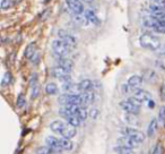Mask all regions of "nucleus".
Here are the masks:
<instances>
[{
  "mask_svg": "<svg viewBox=\"0 0 165 154\" xmlns=\"http://www.w3.org/2000/svg\"><path fill=\"white\" fill-rule=\"evenodd\" d=\"M50 129L54 134H58L61 137L69 138V139L75 137L76 134H77V129H76L75 126L70 125L69 123L61 121V120H55V121L50 123Z\"/></svg>",
  "mask_w": 165,
  "mask_h": 154,
  "instance_id": "nucleus-1",
  "label": "nucleus"
},
{
  "mask_svg": "<svg viewBox=\"0 0 165 154\" xmlns=\"http://www.w3.org/2000/svg\"><path fill=\"white\" fill-rule=\"evenodd\" d=\"M139 43L143 48L147 49V50H152V51L158 50L162 45L159 39L152 33H144L139 39Z\"/></svg>",
  "mask_w": 165,
  "mask_h": 154,
  "instance_id": "nucleus-2",
  "label": "nucleus"
},
{
  "mask_svg": "<svg viewBox=\"0 0 165 154\" xmlns=\"http://www.w3.org/2000/svg\"><path fill=\"white\" fill-rule=\"evenodd\" d=\"M140 105H141V103L134 96L128 99V100H123V101L120 102V107H121V109L123 111H125L127 113H134V114H138L139 113Z\"/></svg>",
  "mask_w": 165,
  "mask_h": 154,
  "instance_id": "nucleus-3",
  "label": "nucleus"
},
{
  "mask_svg": "<svg viewBox=\"0 0 165 154\" xmlns=\"http://www.w3.org/2000/svg\"><path fill=\"white\" fill-rule=\"evenodd\" d=\"M70 47L62 40H54L52 42V50L58 57H66L70 52Z\"/></svg>",
  "mask_w": 165,
  "mask_h": 154,
  "instance_id": "nucleus-4",
  "label": "nucleus"
},
{
  "mask_svg": "<svg viewBox=\"0 0 165 154\" xmlns=\"http://www.w3.org/2000/svg\"><path fill=\"white\" fill-rule=\"evenodd\" d=\"M121 133L123 134V136H128L134 141H137L139 144H141L145 141V134L134 127H123L121 128Z\"/></svg>",
  "mask_w": 165,
  "mask_h": 154,
  "instance_id": "nucleus-5",
  "label": "nucleus"
},
{
  "mask_svg": "<svg viewBox=\"0 0 165 154\" xmlns=\"http://www.w3.org/2000/svg\"><path fill=\"white\" fill-rule=\"evenodd\" d=\"M58 101L63 104V105H68V104H79L82 105V95L80 94H62L59 96Z\"/></svg>",
  "mask_w": 165,
  "mask_h": 154,
  "instance_id": "nucleus-6",
  "label": "nucleus"
},
{
  "mask_svg": "<svg viewBox=\"0 0 165 154\" xmlns=\"http://www.w3.org/2000/svg\"><path fill=\"white\" fill-rule=\"evenodd\" d=\"M60 116L63 117L66 120H67V123H69L70 125L72 126H75V127H78V126H80V123H82V119L78 117V116H76V114H73L71 111H69L66 107H63L60 109Z\"/></svg>",
  "mask_w": 165,
  "mask_h": 154,
  "instance_id": "nucleus-7",
  "label": "nucleus"
},
{
  "mask_svg": "<svg viewBox=\"0 0 165 154\" xmlns=\"http://www.w3.org/2000/svg\"><path fill=\"white\" fill-rule=\"evenodd\" d=\"M52 76L58 78L60 82L62 83H68L71 82V76H70V72L62 68L60 66H57L52 69Z\"/></svg>",
  "mask_w": 165,
  "mask_h": 154,
  "instance_id": "nucleus-8",
  "label": "nucleus"
},
{
  "mask_svg": "<svg viewBox=\"0 0 165 154\" xmlns=\"http://www.w3.org/2000/svg\"><path fill=\"white\" fill-rule=\"evenodd\" d=\"M67 6L75 15H82V13H85L84 9V5H82V0H66Z\"/></svg>",
  "mask_w": 165,
  "mask_h": 154,
  "instance_id": "nucleus-9",
  "label": "nucleus"
},
{
  "mask_svg": "<svg viewBox=\"0 0 165 154\" xmlns=\"http://www.w3.org/2000/svg\"><path fill=\"white\" fill-rule=\"evenodd\" d=\"M62 90L68 94H82V90L80 87V84L78 83H72V82H68V83H63L62 84Z\"/></svg>",
  "mask_w": 165,
  "mask_h": 154,
  "instance_id": "nucleus-10",
  "label": "nucleus"
},
{
  "mask_svg": "<svg viewBox=\"0 0 165 154\" xmlns=\"http://www.w3.org/2000/svg\"><path fill=\"white\" fill-rule=\"evenodd\" d=\"M58 35H59V38L61 39L63 42H66L70 48L72 47H75L76 44H77V39L75 38V36H72L70 35L69 33L67 31H64V30H59L58 32Z\"/></svg>",
  "mask_w": 165,
  "mask_h": 154,
  "instance_id": "nucleus-11",
  "label": "nucleus"
},
{
  "mask_svg": "<svg viewBox=\"0 0 165 154\" xmlns=\"http://www.w3.org/2000/svg\"><path fill=\"white\" fill-rule=\"evenodd\" d=\"M134 98H136L140 103H148L152 100V94L148 92V91H146V90L138 88V90L134 91Z\"/></svg>",
  "mask_w": 165,
  "mask_h": 154,
  "instance_id": "nucleus-12",
  "label": "nucleus"
},
{
  "mask_svg": "<svg viewBox=\"0 0 165 154\" xmlns=\"http://www.w3.org/2000/svg\"><path fill=\"white\" fill-rule=\"evenodd\" d=\"M45 143H46V146L50 147L51 150H53L55 153H62L63 152L61 150V147H60V144H59V138L53 137V136H49L46 138Z\"/></svg>",
  "mask_w": 165,
  "mask_h": 154,
  "instance_id": "nucleus-13",
  "label": "nucleus"
},
{
  "mask_svg": "<svg viewBox=\"0 0 165 154\" xmlns=\"http://www.w3.org/2000/svg\"><path fill=\"white\" fill-rule=\"evenodd\" d=\"M118 143H119L120 146H123V147L130 148V150H132V148L137 147V146L139 145V143H138L137 141H134V139L130 138V137H128V136H123V137L119 138Z\"/></svg>",
  "mask_w": 165,
  "mask_h": 154,
  "instance_id": "nucleus-14",
  "label": "nucleus"
},
{
  "mask_svg": "<svg viewBox=\"0 0 165 154\" xmlns=\"http://www.w3.org/2000/svg\"><path fill=\"white\" fill-rule=\"evenodd\" d=\"M144 83V77L138 76V75H134L128 79V85L131 87V90H138Z\"/></svg>",
  "mask_w": 165,
  "mask_h": 154,
  "instance_id": "nucleus-15",
  "label": "nucleus"
},
{
  "mask_svg": "<svg viewBox=\"0 0 165 154\" xmlns=\"http://www.w3.org/2000/svg\"><path fill=\"white\" fill-rule=\"evenodd\" d=\"M80 95H82V105H84V107L92 104L94 102V100H95V93L93 92V90L92 91L82 92Z\"/></svg>",
  "mask_w": 165,
  "mask_h": 154,
  "instance_id": "nucleus-16",
  "label": "nucleus"
},
{
  "mask_svg": "<svg viewBox=\"0 0 165 154\" xmlns=\"http://www.w3.org/2000/svg\"><path fill=\"white\" fill-rule=\"evenodd\" d=\"M57 62H58V66H60V67L69 70V72H71L72 69H73V62L70 59H67L64 57H58Z\"/></svg>",
  "mask_w": 165,
  "mask_h": 154,
  "instance_id": "nucleus-17",
  "label": "nucleus"
},
{
  "mask_svg": "<svg viewBox=\"0 0 165 154\" xmlns=\"http://www.w3.org/2000/svg\"><path fill=\"white\" fill-rule=\"evenodd\" d=\"M84 16H85V18L87 20L88 22H91L92 24H95V25H98L101 22L98 20V17L96 16V14H95V11L94 10H91V9H87V10H85L84 13Z\"/></svg>",
  "mask_w": 165,
  "mask_h": 154,
  "instance_id": "nucleus-18",
  "label": "nucleus"
},
{
  "mask_svg": "<svg viewBox=\"0 0 165 154\" xmlns=\"http://www.w3.org/2000/svg\"><path fill=\"white\" fill-rule=\"evenodd\" d=\"M59 144L62 151H71L73 148V143L69 138H64V137L59 138Z\"/></svg>",
  "mask_w": 165,
  "mask_h": 154,
  "instance_id": "nucleus-19",
  "label": "nucleus"
},
{
  "mask_svg": "<svg viewBox=\"0 0 165 154\" xmlns=\"http://www.w3.org/2000/svg\"><path fill=\"white\" fill-rule=\"evenodd\" d=\"M157 79V74L153 69H146L144 74V81L147 83H153Z\"/></svg>",
  "mask_w": 165,
  "mask_h": 154,
  "instance_id": "nucleus-20",
  "label": "nucleus"
},
{
  "mask_svg": "<svg viewBox=\"0 0 165 154\" xmlns=\"http://www.w3.org/2000/svg\"><path fill=\"white\" fill-rule=\"evenodd\" d=\"M148 10H149V14L165 13V6L158 5V3H154V2H150V5L148 6Z\"/></svg>",
  "mask_w": 165,
  "mask_h": 154,
  "instance_id": "nucleus-21",
  "label": "nucleus"
},
{
  "mask_svg": "<svg viewBox=\"0 0 165 154\" xmlns=\"http://www.w3.org/2000/svg\"><path fill=\"white\" fill-rule=\"evenodd\" d=\"M124 119H125V123H129L130 126H139L140 123H139V120H138V118L136 117V114L134 113H127L125 116H124Z\"/></svg>",
  "mask_w": 165,
  "mask_h": 154,
  "instance_id": "nucleus-22",
  "label": "nucleus"
},
{
  "mask_svg": "<svg viewBox=\"0 0 165 154\" xmlns=\"http://www.w3.org/2000/svg\"><path fill=\"white\" fill-rule=\"evenodd\" d=\"M35 53H36V44L33 42V43L27 45V48H26V50H25V57L31 60L32 58L34 57Z\"/></svg>",
  "mask_w": 165,
  "mask_h": 154,
  "instance_id": "nucleus-23",
  "label": "nucleus"
},
{
  "mask_svg": "<svg viewBox=\"0 0 165 154\" xmlns=\"http://www.w3.org/2000/svg\"><path fill=\"white\" fill-rule=\"evenodd\" d=\"M157 127H158V121H157V119H152V121L149 123V126H148V129H147V135L149 136V137H153L156 133V130H157Z\"/></svg>",
  "mask_w": 165,
  "mask_h": 154,
  "instance_id": "nucleus-24",
  "label": "nucleus"
},
{
  "mask_svg": "<svg viewBox=\"0 0 165 154\" xmlns=\"http://www.w3.org/2000/svg\"><path fill=\"white\" fill-rule=\"evenodd\" d=\"M45 91L49 95H55L59 93V88L57 86V84L54 83H49L46 86H45Z\"/></svg>",
  "mask_w": 165,
  "mask_h": 154,
  "instance_id": "nucleus-25",
  "label": "nucleus"
},
{
  "mask_svg": "<svg viewBox=\"0 0 165 154\" xmlns=\"http://www.w3.org/2000/svg\"><path fill=\"white\" fill-rule=\"evenodd\" d=\"M80 84V87H82V92H86V91H92L93 90V82L89 81V79H84L79 83Z\"/></svg>",
  "mask_w": 165,
  "mask_h": 154,
  "instance_id": "nucleus-26",
  "label": "nucleus"
},
{
  "mask_svg": "<svg viewBox=\"0 0 165 154\" xmlns=\"http://www.w3.org/2000/svg\"><path fill=\"white\" fill-rule=\"evenodd\" d=\"M39 94H40V85H39V83H33L32 84V99H36L37 96H39Z\"/></svg>",
  "mask_w": 165,
  "mask_h": 154,
  "instance_id": "nucleus-27",
  "label": "nucleus"
},
{
  "mask_svg": "<svg viewBox=\"0 0 165 154\" xmlns=\"http://www.w3.org/2000/svg\"><path fill=\"white\" fill-rule=\"evenodd\" d=\"M11 74L10 72H6L5 75H3V77H2V81H1V86L2 87H5V86H8L9 84L11 83Z\"/></svg>",
  "mask_w": 165,
  "mask_h": 154,
  "instance_id": "nucleus-28",
  "label": "nucleus"
},
{
  "mask_svg": "<svg viewBox=\"0 0 165 154\" xmlns=\"http://www.w3.org/2000/svg\"><path fill=\"white\" fill-rule=\"evenodd\" d=\"M114 151H115L118 154H134V152H132V150L127 148V147H123V146H120V145H119L118 147H115Z\"/></svg>",
  "mask_w": 165,
  "mask_h": 154,
  "instance_id": "nucleus-29",
  "label": "nucleus"
},
{
  "mask_svg": "<svg viewBox=\"0 0 165 154\" xmlns=\"http://www.w3.org/2000/svg\"><path fill=\"white\" fill-rule=\"evenodd\" d=\"M77 116L82 119V121L86 120V118L88 117V112H87V110H86V107L80 105V109H79V111H78V114H77Z\"/></svg>",
  "mask_w": 165,
  "mask_h": 154,
  "instance_id": "nucleus-30",
  "label": "nucleus"
},
{
  "mask_svg": "<svg viewBox=\"0 0 165 154\" xmlns=\"http://www.w3.org/2000/svg\"><path fill=\"white\" fill-rule=\"evenodd\" d=\"M11 6H12V0H1V2H0V7L2 10L9 9Z\"/></svg>",
  "mask_w": 165,
  "mask_h": 154,
  "instance_id": "nucleus-31",
  "label": "nucleus"
},
{
  "mask_svg": "<svg viewBox=\"0 0 165 154\" xmlns=\"http://www.w3.org/2000/svg\"><path fill=\"white\" fill-rule=\"evenodd\" d=\"M37 154H57L53 150H51L50 147H40L39 150H37Z\"/></svg>",
  "mask_w": 165,
  "mask_h": 154,
  "instance_id": "nucleus-32",
  "label": "nucleus"
},
{
  "mask_svg": "<svg viewBox=\"0 0 165 154\" xmlns=\"http://www.w3.org/2000/svg\"><path fill=\"white\" fill-rule=\"evenodd\" d=\"M85 17H82V15H76V17H75V23L76 24H78V25H84V23H85Z\"/></svg>",
  "mask_w": 165,
  "mask_h": 154,
  "instance_id": "nucleus-33",
  "label": "nucleus"
},
{
  "mask_svg": "<svg viewBox=\"0 0 165 154\" xmlns=\"http://www.w3.org/2000/svg\"><path fill=\"white\" fill-rule=\"evenodd\" d=\"M158 118H159L161 121H165V105L161 107L159 113H158Z\"/></svg>",
  "mask_w": 165,
  "mask_h": 154,
  "instance_id": "nucleus-34",
  "label": "nucleus"
},
{
  "mask_svg": "<svg viewBox=\"0 0 165 154\" xmlns=\"http://www.w3.org/2000/svg\"><path fill=\"white\" fill-rule=\"evenodd\" d=\"M25 105V98L23 95H19L18 99H17V107L18 108H23Z\"/></svg>",
  "mask_w": 165,
  "mask_h": 154,
  "instance_id": "nucleus-35",
  "label": "nucleus"
},
{
  "mask_svg": "<svg viewBox=\"0 0 165 154\" xmlns=\"http://www.w3.org/2000/svg\"><path fill=\"white\" fill-rule=\"evenodd\" d=\"M153 154H163V147L161 144H157L155 146L154 151H153Z\"/></svg>",
  "mask_w": 165,
  "mask_h": 154,
  "instance_id": "nucleus-36",
  "label": "nucleus"
},
{
  "mask_svg": "<svg viewBox=\"0 0 165 154\" xmlns=\"http://www.w3.org/2000/svg\"><path fill=\"white\" fill-rule=\"evenodd\" d=\"M31 61L33 62V63H35V65L40 62V54H39L37 52H36V53L34 54V57H33V58L31 59Z\"/></svg>",
  "mask_w": 165,
  "mask_h": 154,
  "instance_id": "nucleus-37",
  "label": "nucleus"
},
{
  "mask_svg": "<svg viewBox=\"0 0 165 154\" xmlns=\"http://www.w3.org/2000/svg\"><path fill=\"white\" fill-rule=\"evenodd\" d=\"M156 52H157L159 56L165 57V45H161V48H159L158 50H156Z\"/></svg>",
  "mask_w": 165,
  "mask_h": 154,
  "instance_id": "nucleus-38",
  "label": "nucleus"
},
{
  "mask_svg": "<svg viewBox=\"0 0 165 154\" xmlns=\"http://www.w3.org/2000/svg\"><path fill=\"white\" fill-rule=\"evenodd\" d=\"M97 114H98V111H97V109H93V110H91V113H89V116H91V117H92L93 119H96Z\"/></svg>",
  "mask_w": 165,
  "mask_h": 154,
  "instance_id": "nucleus-39",
  "label": "nucleus"
},
{
  "mask_svg": "<svg viewBox=\"0 0 165 154\" xmlns=\"http://www.w3.org/2000/svg\"><path fill=\"white\" fill-rule=\"evenodd\" d=\"M156 65L158 66V68H161V69L165 70V63L162 61V60H158V61H156Z\"/></svg>",
  "mask_w": 165,
  "mask_h": 154,
  "instance_id": "nucleus-40",
  "label": "nucleus"
},
{
  "mask_svg": "<svg viewBox=\"0 0 165 154\" xmlns=\"http://www.w3.org/2000/svg\"><path fill=\"white\" fill-rule=\"evenodd\" d=\"M152 2L158 3V5H162V6H165V0H152Z\"/></svg>",
  "mask_w": 165,
  "mask_h": 154,
  "instance_id": "nucleus-41",
  "label": "nucleus"
},
{
  "mask_svg": "<svg viewBox=\"0 0 165 154\" xmlns=\"http://www.w3.org/2000/svg\"><path fill=\"white\" fill-rule=\"evenodd\" d=\"M148 105H149V108H155V101H153V100H150L149 102H148Z\"/></svg>",
  "mask_w": 165,
  "mask_h": 154,
  "instance_id": "nucleus-42",
  "label": "nucleus"
},
{
  "mask_svg": "<svg viewBox=\"0 0 165 154\" xmlns=\"http://www.w3.org/2000/svg\"><path fill=\"white\" fill-rule=\"evenodd\" d=\"M82 1H84V2H86V3H93L95 0H82Z\"/></svg>",
  "mask_w": 165,
  "mask_h": 154,
  "instance_id": "nucleus-43",
  "label": "nucleus"
}]
</instances>
